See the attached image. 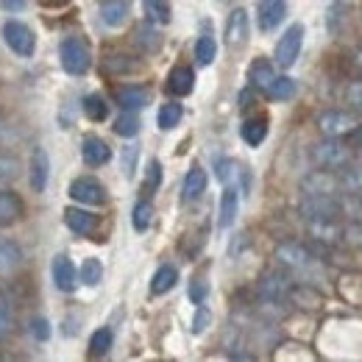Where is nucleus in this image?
<instances>
[{
	"mask_svg": "<svg viewBox=\"0 0 362 362\" xmlns=\"http://www.w3.org/2000/svg\"><path fill=\"white\" fill-rule=\"evenodd\" d=\"M357 126V120H354V115H349V112H340V109H326L320 117H317V129H320V134L323 136H346L351 129Z\"/></svg>",
	"mask_w": 362,
	"mask_h": 362,
	"instance_id": "nucleus-7",
	"label": "nucleus"
},
{
	"mask_svg": "<svg viewBox=\"0 0 362 362\" xmlns=\"http://www.w3.org/2000/svg\"><path fill=\"white\" fill-rule=\"evenodd\" d=\"M176 281H179V271L173 265H162L151 279V293L153 296H165V293H170L176 287Z\"/></svg>",
	"mask_w": 362,
	"mask_h": 362,
	"instance_id": "nucleus-24",
	"label": "nucleus"
},
{
	"mask_svg": "<svg viewBox=\"0 0 362 362\" xmlns=\"http://www.w3.org/2000/svg\"><path fill=\"white\" fill-rule=\"evenodd\" d=\"M159 181H162V165H159L156 159H151V162H148V179H145V184H142V189L151 192V189L159 187Z\"/></svg>",
	"mask_w": 362,
	"mask_h": 362,
	"instance_id": "nucleus-45",
	"label": "nucleus"
},
{
	"mask_svg": "<svg viewBox=\"0 0 362 362\" xmlns=\"http://www.w3.org/2000/svg\"><path fill=\"white\" fill-rule=\"evenodd\" d=\"M145 14L153 23H168L170 20V6H168V0H145Z\"/></svg>",
	"mask_w": 362,
	"mask_h": 362,
	"instance_id": "nucleus-39",
	"label": "nucleus"
},
{
	"mask_svg": "<svg viewBox=\"0 0 362 362\" xmlns=\"http://www.w3.org/2000/svg\"><path fill=\"white\" fill-rule=\"evenodd\" d=\"M259 298L265 301V304H281L287 296H290V290H293V284H290V279H287V273L281 271H268L262 279H259Z\"/></svg>",
	"mask_w": 362,
	"mask_h": 362,
	"instance_id": "nucleus-6",
	"label": "nucleus"
},
{
	"mask_svg": "<svg viewBox=\"0 0 362 362\" xmlns=\"http://www.w3.org/2000/svg\"><path fill=\"white\" fill-rule=\"evenodd\" d=\"M59 56H62V67L70 73V76H84L92 67V53L90 45L81 40V37H67L62 47H59Z\"/></svg>",
	"mask_w": 362,
	"mask_h": 362,
	"instance_id": "nucleus-2",
	"label": "nucleus"
},
{
	"mask_svg": "<svg viewBox=\"0 0 362 362\" xmlns=\"http://www.w3.org/2000/svg\"><path fill=\"white\" fill-rule=\"evenodd\" d=\"M215 56H218V42L212 40V37H201L198 42H195V59H198V64H212L215 62Z\"/></svg>",
	"mask_w": 362,
	"mask_h": 362,
	"instance_id": "nucleus-33",
	"label": "nucleus"
},
{
	"mask_svg": "<svg viewBox=\"0 0 362 362\" xmlns=\"http://www.w3.org/2000/svg\"><path fill=\"white\" fill-rule=\"evenodd\" d=\"M340 187H346L349 192H362V168H343L340 176Z\"/></svg>",
	"mask_w": 362,
	"mask_h": 362,
	"instance_id": "nucleus-40",
	"label": "nucleus"
},
{
	"mask_svg": "<svg viewBox=\"0 0 362 362\" xmlns=\"http://www.w3.org/2000/svg\"><path fill=\"white\" fill-rule=\"evenodd\" d=\"M134 42L145 53H156L159 47H162V37H159V31L153 28V25H148V23H142L139 28H136V37H134Z\"/></svg>",
	"mask_w": 362,
	"mask_h": 362,
	"instance_id": "nucleus-28",
	"label": "nucleus"
},
{
	"mask_svg": "<svg viewBox=\"0 0 362 362\" xmlns=\"http://www.w3.org/2000/svg\"><path fill=\"white\" fill-rule=\"evenodd\" d=\"M50 276H53L56 290H62V293H73V290H76V284H78L76 265H73V262H70V257H64V254L53 257V262H50Z\"/></svg>",
	"mask_w": 362,
	"mask_h": 362,
	"instance_id": "nucleus-10",
	"label": "nucleus"
},
{
	"mask_svg": "<svg viewBox=\"0 0 362 362\" xmlns=\"http://www.w3.org/2000/svg\"><path fill=\"white\" fill-rule=\"evenodd\" d=\"M23 215H25V206H23L20 195L0 189V226H11V223L23 221Z\"/></svg>",
	"mask_w": 362,
	"mask_h": 362,
	"instance_id": "nucleus-16",
	"label": "nucleus"
},
{
	"mask_svg": "<svg viewBox=\"0 0 362 362\" xmlns=\"http://www.w3.org/2000/svg\"><path fill=\"white\" fill-rule=\"evenodd\" d=\"M215 170H218V179L223 181L226 187H231V181L243 179V168H240L234 159H221V162L215 165Z\"/></svg>",
	"mask_w": 362,
	"mask_h": 362,
	"instance_id": "nucleus-37",
	"label": "nucleus"
},
{
	"mask_svg": "<svg viewBox=\"0 0 362 362\" xmlns=\"http://www.w3.org/2000/svg\"><path fill=\"white\" fill-rule=\"evenodd\" d=\"M337 189H340V176H334V170H315L304 179L307 195H334Z\"/></svg>",
	"mask_w": 362,
	"mask_h": 362,
	"instance_id": "nucleus-12",
	"label": "nucleus"
},
{
	"mask_svg": "<svg viewBox=\"0 0 362 362\" xmlns=\"http://www.w3.org/2000/svg\"><path fill=\"white\" fill-rule=\"evenodd\" d=\"M343 237H349V243H351V245H362V228L360 226L343 228Z\"/></svg>",
	"mask_w": 362,
	"mask_h": 362,
	"instance_id": "nucleus-52",
	"label": "nucleus"
},
{
	"mask_svg": "<svg viewBox=\"0 0 362 362\" xmlns=\"http://www.w3.org/2000/svg\"><path fill=\"white\" fill-rule=\"evenodd\" d=\"M346 136H349V148H362V126H354Z\"/></svg>",
	"mask_w": 362,
	"mask_h": 362,
	"instance_id": "nucleus-53",
	"label": "nucleus"
},
{
	"mask_svg": "<svg viewBox=\"0 0 362 362\" xmlns=\"http://www.w3.org/2000/svg\"><path fill=\"white\" fill-rule=\"evenodd\" d=\"M84 115L92 123H100V120L109 117V103L103 100V95H87L84 98Z\"/></svg>",
	"mask_w": 362,
	"mask_h": 362,
	"instance_id": "nucleus-29",
	"label": "nucleus"
},
{
	"mask_svg": "<svg viewBox=\"0 0 362 362\" xmlns=\"http://www.w3.org/2000/svg\"><path fill=\"white\" fill-rule=\"evenodd\" d=\"M134 159H136V148H126V162H123L126 176H132V173H134Z\"/></svg>",
	"mask_w": 362,
	"mask_h": 362,
	"instance_id": "nucleus-51",
	"label": "nucleus"
},
{
	"mask_svg": "<svg viewBox=\"0 0 362 362\" xmlns=\"http://www.w3.org/2000/svg\"><path fill=\"white\" fill-rule=\"evenodd\" d=\"M204 189H206V170L201 165H192V170L187 173L184 187H181V201H187V204L198 201L204 195Z\"/></svg>",
	"mask_w": 362,
	"mask_h": 362,
	"instance_id": "nucleus-19",
	"label": "nucleus"
},
{
	"mask_svg": "<svg viewBox=\"0 0 362 362\" xmlns=\"http://www.w3.org/2000/svg\"><path fill=\"white\" fill-rule=\"evenodd\" d=\"M151 221H153V204L151 201H139L134 206V212H132V223H134L136 231H148Z\"/></svg>",
	"mask_w": 362,
	"mask_h": 362,
	"instance_id": "nucleus-34",
	"label": "nucleus"
},
{
	"mask_svg": "<svg viewBox=\"0 0 362 362\" xmlns=\"http://www.w3.org/2000/svg\"><path fill=\"white\" fill-rule=\"evenodd\" d=\"M301 215L307 221H337L340 201L334 195H307L301 201Z\"/></svg>",
	"mask_w": 362,
	"mask_h": 362,
	"instance_id": "nucleus-4",
	"label": "nucleus"
},
{
	"mask_svg": "<svg viewBox=\"0 0 362 362\" xmlns=\"http://www.w3.org/2000/svg\"><path fill=\"white\" fill-rule=\"evenodd\" d=\"M301 45H304V25L296 23V25H290V28L284 31V37L276 42V53H273L276 64L284 67V70L293 67L296 59H298V53H301Z\"/></svg>",
	"mask_w": 362,
	"mask_h": 362,
	"instance_id": "nucleus-3",
	"label": "nucleus"
},
{
	"mask_svg": "<svg viewBox=\"0 0 362 362\" xmlns=\"http://www.w3.org/2000/svg\"><path fill=\"white\" fill-rule=\"evenodd\" d=\"M354 64H357V67L362 70V47L357 50V53H354Z\"/></svg>",
	"mask_w": 362,
	"mask_h": 362,
	"instance_id": "nucleus-55",
	"label": "nucleus"
},
{
	"mask_svg": "<svg viewBox=\"0 0 362 362\" xmlns=\"http://www.w3.org/2000/svg\"><path fill=\"white\" fill-rule=\"evenodd\" d=\"M115 100L123 106V109H142V106H148L151 103V92L145 90V87H117L115 90Z\"/></svg>",
	"mask_w": 362,
	"mask_h": 362,
	"instance_id": "nucleus-22",
	"label": "nucleus"
},
{
	"mask_svg": "<svg viewBox=\"0 0 362 362\" xmlns=\"http://www.w3.org/2000/svg\"><path fill=\"white\" fill-rule=\"evenodd\" d=\"M181 115H184L181 103H165V106L159 109V129H162V132L176 129V126H179V120H181Z\"/></svg>",
	"mask_w": 362,
	"mask_h": 362,
	"instance_id": "nucleus-31",
	"label": "nucleus"
},
{
	"mask_svg": "<svg viewBox=\"0 0 362 362\" xmlns=\"http://www.w3.org/2000/svg\"><path fill=\"white\" fill-rule=\"evenodd\" d=\"M78 279H81L87 287L100 284V279H103V268H100V262H98L95 257L84 259V265H81V271H78Z\"/></svg>",
	"mask_w": 362,
	"mask_h": 362,
	"instance_id": "nucleus-35",
	"label": "nucleus"
},
{
	"mask_svg": "<svg viewBox=\"0 0 362 362\" xmlns=\"http://www.w3.org/2000/svg\"><path fill=\"white\" fill-rule=\"evenodd\" d=\"M287 14V3L284 0H262L259 6V28L262 31H273Z\"/></svg>",
	"mask_w": 362,
	"mask_h": 362,
	"instance_id": "nucleus-21",
	"label": "nucleus"
},
{
	"mask_svg": "<svg viewBox=\"0 0 362 362\" xmlns=\"http://www.w3.org/2000/svg\"><path fill=\"white\" fill-rule=\"evenodd\" d=\"M0 8H3V11L17 14V11H23V8H25V0H0Z\"/></svg>",
	"mask_w": 362,
	"mask_h": 362,
	"instance_id": "nucleus-50",
	"label": "nucleus"
},
{
	"mask_svg": "<svg viewBox=\"0 0 362 362\" xmlns=\"http://www.w3.org/2000/svg\"><path fill=\"white\" fill-rule=\"evenodd\" d=\"M139 132V117H136L132 109H126L117 120H115V134L120 136H134Z\"/></svg>",
	"mask_w": 362,
	"mask_h": 362,
	"instance_id": "nucleus-36",
	"label": "nucleus"
},
{
	"mask_svg": "<svg viewBox=\"0 0 362 362\" xmlns=\"http://www.w3.org/2000/svg\"><path fill=\"white\" fill-rule=\"evenodd\" d=\"M268 98L271 100H290L293 95H296V81L293 78H287V76H281V78H273L271 87H268Z\"/></svg>",
	"mask_w": 362,
	"mask_h": 362,
	"instance_id": "nucleus-30",
	"label": "nucleus"
},
{
	"mask_svg": "<svg viewBox=\"0 0 362 362\" xmlns=\"http://www.w3.org/2000/svg\"><path fill=\"white\" fill-rule=\"evenodd\" d=\"M346 103H351V109L362 112V78L349 81V87H346Z\"/></svg>",
	"mask_w": 362,
	"mask_h": 362,
	"instance_id": "nucleus-44",
	"label": "nucleus"
},
{
	"mask_svg": "<svg viewBox=\"0 0 362 362\" xmlns=\"http://www.w3.org/2000/svg\"><path fill=\"white\" fill-rule=\"evenodd\" d=\"M103 67L109 73H126V70H132V62H129V56H106Z\"/></svg>",
	"mask_w": 362,
	"mask_h": 362,
	"instance_id": "nucleus-46",
	"label": "nucleus"
},
{
	"mask_svg": "<svg viewBox=\"0 0 362 362\" xmlns=\"http://www.w3.org/2000/svg\"><path fill=\"white\" fill-rule=\"evenodd\" d=\"M346 11H349V3H346V0H334V3L329 6L326 25H329V31H332V34H337V31H340V23L346 20Z\"/></svg>",
	"mask_w": 362,
	"mask_h": 362,
	"instance_id": "nucleus-38",
	"label": "nucleus"
},
{
	"mask_svg": "<svg viewBox=\"0 0 362 362\" xmlns=\"http://www.w3.org/2000/svg\"><path fill=\"white\" fill-rule=\"evenodd\" d=\"M11 323H14V310H11V301L8 296L0 293V337H6L11 332Z\"/></svg>",
	"mask_w": 362,
	"mask_h": 362,
	"instance_id": "nucleus-42",
	"label": "nucleus"
},
{
	"mask_svg": "<svg viewBox=\"0 0 362 362\" xmlns=\"http://www.w3.org/2000/svg\"><path fill=\"white\" fill-rule=\"evenodd\" d=\"M240 134H243V139H245L251 148L262 145L265 136H268V117H251V120H245L243 129H240Z\"/></svg>",
	"mask_w": 362,
	"mask_h": 362,
	"instance_id": "nucleus-25",
	"label": "nucleus"
},
{
	"mask_svg": "<svg viewBox=\"0 0 362 362\" xmlns=\"http://www.w3.org/2000/svg\"><path fill=\"white\" fill-rule=\"evenodd\" d=\"M3 40L6 45L11 47L17 56H34V47H37V40H34V31L17 20H8L3 25Z\"/></svg>",
	"mask_w": 362,
	"mask_h": 362,
	"instance_id": "nucleus-5",
	"label": "nucleus"
},
{
	"mask_svg": "<svg viewBox=\"0 0 362 362\" xmlns=\"http://www.w3.org/2000/svg\"><path fill=\"white\" fill-rule=\"evenodd\" d=\"M340 215H349V218L362 221V198H354V195L340 198Z\"/></svg>",
	"mask_w": 362,
	"mask_h": 362,
	"instance_id": "nucleus-43",
	"label": "nucleus"
},
{
	"mask_svg": "<svg viewBox=\"0 0 362 362\" xmlns=\"http://www.w3.org/2000/svg\"><path fill=\"white\" fill-rule=\"evenodd\" d=\"M276 259L290 271H304L313 265V251L301 243H281L276 248Z\"/></svg>",
	"mask_w": 362,
	"mask_h": 362,
	"instance_id": "nucleus-9",
	"label": "nucleus"
},
{
	"mask_svg": "<svg viewBox=\"0 0 362 362\" xmlns=\"http://www.w3.org/2000/svg\"><path fill=\"white\" fill-rule=\"evenodd\" d=\"M23 265V251L11 240H0V279H8L20 271Z\"/></svg>",
	"mask_w": 362,
	"mask_h": 362,
	"instance_id": "nucleus-17",
	"label": "nucleus"
},
{
	"mask_svg": "<svg viewBox=\"0 0 362 362\" xmlns=\"http://www.w3.org/2000/svg\"><path fill=\"white\" fill-rule=\"evenodd\" d=\"M20 173V162L14 156H0V187L11 184Z\"/></svg>",
	"mask_w": 362,
	"mask_h": 362,
	"instance_id": "nucleus-41",
	"label": "nucleus"
},
{
	"mask_svg": "<svg viewBox=\"0 0 362 362\" xmlns=\"http://www.w3.org/2000/svg\"><path fill=\"white\" fill-rule=\"evenodd\" d=\"M81 156H84V162L90 168H100V165H106L112 159V151H109V145L100 136L90 134L84 136V142H81Z\"/></svg>",
	"mask_w": 362,
	"mask_h": 362,
	"instance_id": "nucleus-14",
	"label": "nucleus"
},
{
	"mask_svg": "<svg viewBox=\"0 0 362 362\" xmlns=\"http://www.w3.org/2000/svg\"><path fill=\"white\" fill-rule=\"evenodd\" d=\"M64 223L73 234L90 237L98 231V215H92L87 209H78V206H70V209H64Z\"/></svg>",
	"mask_w": 362,
	"mask_h": 362,
	"instance_id": "nucleus-13",
	"label": "nucleus"
},
{
	"mask_svg": "<svg viewBox=\"0 0 362 362\" xmlns=\"http://www.w3.org/2000/svg\"><path fill=\"white\" fill-rule=\"evenodd\" d=\"M245 42H248V11L245 8H234L228 14L226 23V45L231 50H240Z\"/></svg>",
	"mask_w": 362,
	"mask_h": 362,
	"instance_id": "nucleus-11",
	"label": "nucleus"
},
{
	"mask_svg": "<svg viewBox=\"0 0 362 362\" xmlns=\"http://www.w3.org/2000/svg\"><path fill=\"white\" fill-rule=\"evenodd\" d=\"M218 3H228V0H218Z\"/></svg>",
	"mask_w": 362,
	"mask_h": 362,
	"instance_id": "nucleus-57",
	"label": "nucleus"
},
{
	"mask_svg": "<svg viewBox=\"0 0 362 362\" xmlns=\"http://www.w3.org/2000/svg\"><path fill=\"white\" fill-rule=\"evenodd\" d=\"M206 293H209L206 281H204V279H192V284H189V298H192V304H204V301H206Z\"/></svg>",
	"mask_w": 362,
	"mask_h": 362,
	"instance_id": "nucleus-48",
	"label": "nucleus"
},
{
	"mask_svg": "<svg viewBox=\"0 0 362 362\" xmlns=\"http://www.w3.org/2000/svg\"><path fill=\"white\" fill-rule=\"evenodd\" d=\"M273 78H276V73H273V64L268 59H254L251 62V67H248L251 90H268Z\"/></svg>",
	"mask_w": 362,
	"mask_h": 362,
	"instance_id": "nucleus-23",
	"label": "nucleus"
},
{
	"mask_svg": "<svg viewBox=\"0 0 362 362\" xmlns=\"http://www.w3.org/2000/svg\"><path fill=\"white\" fill-rule=\"evenodd\" d=\"M112 329H98L90 340V357H106L112 349Z\"/></svg>",
	"mask_w": 362,
	"mask_h": 362,
	"instance_id": "nucleus-32",
	"label": "nucleus"
},
{
	"mask_svg": "<svg viewBox=\"0 0 362 362\" xmlns=\"http://www.w3.org/2000/svg\"><path fill=\"white\" fill-rule=\"evenodd\" d=\"M47 179H50V159H47L42 148H37L34 156H31V187H34V192H45Z\"/></svg>",
	"mask_w": 362,
	"mask_h": 362,
	"instance_id": "nucleus-20",
	"label": "nucleus"
},
{
	"mask_svg": "<svg viewBox=\"0 0 362 362\" xmlns=\"http://www.w3.org/2000/svg\"><path fill=\"white\" fill-rule=\"evenodd\" d=\"M192 87H195V73H192L189 67H173V70H170L168 84H165V90L170 92V95L184 98V95L192 92Z\"/></svg>",
	"mask_w": 362,
	"mask_h": 362,
	"instance_id": "nucleus-18",
	"label": "nucleus"
},
{
	"mask_svg": "<svg viewBox=\"0 0 362 362\" xmlns=\"http://www.w3.org/2000/svg\"><path fill=\"white\" fill-rule=\"evenodd\" d=\"M47 3H64V0H47Z\"/></svg>",
	"mask_w": 362,
	"mask_h": 362,
	"instance_id": "nucleus-56",
	"label": "nucleus"
},
{
	"mask_svg": "<svg viewBox=\"0 0 362 362\" xmlns=\"http://www.w3.org/2000/svg\"><path fill=\"white\" fill-rule=\"evenodd\" d=\"M70 198L78 204H87V206H100V204H106V189L98 179L81 176L70 184Z\"/></svg>",
	"mask_w": 362,
	"mask_h": 362,
	"instance_id": "nucleus-8",
	"label": "nucleus"
},
{
	"mask_svg": "<svg viewBox=\"0 0 362 362\" xmlns=\"http://www.w3.org/2000/svg\"><path fill=\"white\" fill-rule=\"evenodd\" d=\"M129 14H132L129 0H103V3H100V20H103L109 28L126 25Z\"/></svg>",
	"mask_w": 362,
	"mask_h": 362,
	"instance_id": "nucleus-15",
	"label": "nucleus"
},
{
	"mask_svg": "<svg viewBox=\"0 0 362 362\" xmlns=\"http://www.w3.org/2000/svg\"><path fill=\"white\" fill-rule=\"evenodd\" d=\"M310 234L317 243H337L343 237V228L334 221H310Z\"/></svg>",
	"mask_w": 362,
	"mask_h": 362,
	"instance_id": "nucleus-27",
	"label": "nucleus"
},
{
	"mask_svg": "<svg viewBox=\"0 0 362 362\" xmlns=\"http://www.w3.org/2000/svg\"><path fill=\"white\" fill-rule=\"evenodd\" d=\"M237 206H240V195H237V187H226L223 189V198H221V218H218V226L228 228L237 218Z\"/></svg>",
	"mask_w": 362,
	"mask_h": 362,
	"instance_id": "nucleus-26",
	"label": "nucleus"
},
{
	"mask_svg": "<svg viewBox=\"0 0 362 362\" xmlns=\"http://www.w3.org/2000/svg\"><path fill=\"white\" fill-rule=\"evenodd\" d=\"M251 106H254V92H240V109H251Z\"/></svg>",
	"mask_w": 362,
	"mask_h": 362,
	"instance_id": "nucleus-54",
	"label": "nucleus"
},
{
	"mask_svg": "<svg viewBox=\"0 0 362 362\" xmlns=\"http://www.w3.org/2000/svg\"><path fill=\"white\" fill-rule=\"evenodd\" d=\"M209 320H212V315H209V310L198 307V313H195V320H192V332H195V334H198V332H204Z\"/></svg>",
	"mask_w": 362,
	"mask_h": 362,
	"instance_id": "nucleus-49",
	"label": "nucleus"
},
{
	"mask_svg": "<svg viewBox=\"0 0 362 362\" xmlns=\"http://www.w3.org/2000/svg\"><path fill=\"white\" fill-rule=\"evenodd\" d=\"M28 329H31V334H34L37 340H42V343H45L47 337H50V323H47L45 317H31Z\"/></svg>",
	"mask_w": 362,
	"mask_h": 362,
	"instance_id": "nucleus-47",
	"label": "nucleus"
},
{
	"mask_svg": "<svg viewBox=\"0 0 362 362\" xmlns=\"http://www.w3.org/2000/svg\"><path fill=\"white\" fill-rule=\"evenodd\" d=\"M313 162L320 170H343L351 162V148L337 136H326V142L313 145Z\"/></svg>",
	"mask_w": 362,
	"mask_h": 362,
	"instance_id": "nucleus-1",
	"label": "nucleus"
}]
</instances>
